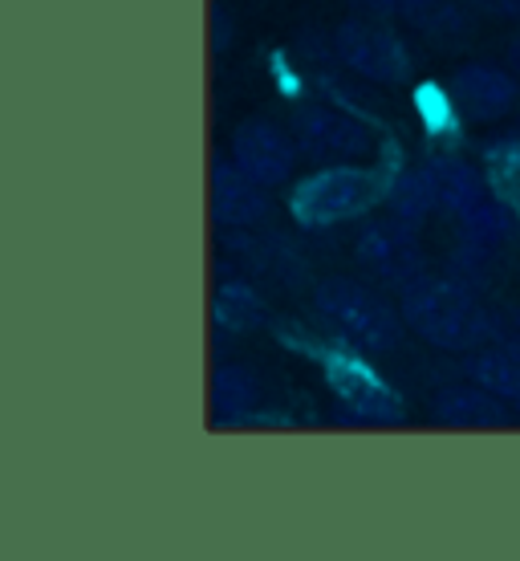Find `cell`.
I'll return each instance as SVG.
<instances>
[{
  "label": "cell",
  "instance_id": "cell-1",
  "mask_svg": "<svg viewBox=\"0 0 520 561\" xmlns=\"http://www.w3.org/2000/svg\"><path fill=\"white\" fill-rule=\"evenodd\" d=\"M398 313L411 334L448 354H472L496 337L493 313L460 277H431V273L415 277L398 289Z\"/></svg>",
  "mask_w": 520,
  "mask_h": 561
},
{
  "label": "cell",
  "instance_id": "cell-2",
  "mask_svg": "<svg viewBox=\"0 0 520 561\" xmlns=\"http://www.w3.org/2000/svg\"><path fill=\"white\" fill-rule=\"evenodd\" d=\"M313 306L350 346L366 354H386L403 342V313L391 309L370 285L354 277H325L313 289Z\"/></svg>",
  "mask_w": 520,
  "mask_h": 561
},
{
  "label": "cell",
  "instance_id": "cell-3",
  "mask_svg": "<svg viewBox=\"0 0 520 561\" xmlns=\"http://www.w3.org/2000/svg\"><path fill=\"white\" fill-rule=\"evenodd\" d=\"M386 187L391 183H382L374 171L354 168V163H334V168L317 171L297 187L293 211L313 228L346 225V220H358L374 208L386 196Z\"/></svg>",
  "mask_w": 520,
  "mask_h": 561
},
{
  "label": "cell",
  "instance_id": "cell-4",
  "mask_svg": "<svg viewBox=\"0 0 520 561\" xmlns=\"http://www.w3.org/2000/svg\"><path fill=\"white\" fill-rule=\"evenodd\" d=\"M354 256H358V265L370 273V277H379L382 285H394V289H403L411 285L415 277H423V244L415 237V225H407L403 216H374V220H366L358 228V240H354Z\"/></svg>",
  "mask_w": 520,
  "mask_h": 561
},
{
  "label": "cell",
  "instance_id": "cell-5",
  "mask_svg": "<svg viewBox=\"0 0 520 561\" xmlns=\"http://www.w3.org/2000/svg\"><path fill=\"white\" fill-rule=\"evenodd\" d=\"M293 139L297 151L313 163H354L370 154L374 135L354 114H342L325 102H305L293 114Z\"/></svg>",
  "mask_w": 520,
  "mask_h": 561
},
{
  "label": "cell",
  "instance_id": "cell-6",
  "mask_svg": "<svg viewBox=\"0 0 520 561\" xmlns=\"http://www.w3.org/2000/svg\"><path fill=\"white\" fill-rule=\"evenodd\" d=\"M330 49L354 78H366V82L398 85L407 82L411 73L407 45L386 28L370 25V21H342L330 37Z\"/></svg>",
  "mask_w": 520,
  "mask_h": 561
},
{
  "label": "cell",
  "instance_id": "cell-7",
  "mask_svg": "<svg viewBox=\"0 0 520 561\" xmlns=\"http://www.w3.org/2000/svg\"><path fill=\"white\" fill-rule=\"evenodd\" d=\"M297 139L285 135L277 123L268 118H249L232 130V159L240 171H249L261 187H281L293 180L297 168Z\"/></svg>",
  "mask_w": 520,
  "mask_h": 561
},
{
  "label": "cell",
  "instance_id": "cell-8",
  "mask_svg": "<svg viewBox=\"0 0 520 561\" xmlns=\"http://www.w3.org/2000/svg\"><path fill=\"white\" fill-rule=\"evenodd\" d=\"M520 99V82L512 70H500V66H484V61H472V66H460L448 82V102L455 114H464L467 123H496L505 118Z\"/></svg>",
  "mask_w": 520,
  "mask_h": 561
},
{
  "label": "cell",
  "instance_id": "cell-9",
  "mask_svg": "<svg viewBox=\"0 0 520 561\" xmlns=\"http://www.w3.org/2000/svg\"><path fill=\"white\" fill-rule=\"evenodd\" d=\"M325 379L334 387L342 403L350 408V420L358 423H398L403 420V403L386 382L370 370V366L354 363V358H334L325 363Z\"/></svg>",
  "mask_w": 520,
  "mask_h": 561
},
{
  "label": "cell",
  "instance_id": "cell-10",
  "mask_svg": "<svg viewBox=\"0 0 520 561\" xmlns=\"http://www.w3.org/2000/svg\"><path fill=\"white\" fill-rule=\"evenodd\" d=\"M268 187L236 168V159H216L211 163V216L224 228H253L268 216Z\"/></svg>",
  "mask_w": 520,
  "mask_h": 561
},
{
  "label": "cell",
  "instance_id": "cell-11",
  "mask_svg": "<svg viewBox=\"0 0 520 561\" xmlns=\"http://www.w3.org/2000/svg\"><path fill=\"white\" fill-rule=\"evenodd\" d=\"M431 415L448 427H500L508 420L505 399L493 394L488 387H479L476 379L439 387L436 399H431Z\"/></svg>",
  "mask_w": 520,
  "mask_h": 561
},
{
  "label": "cell",
  "instance_id": "cell-12",
  "mask_svg": "<svg viewBox=\"0 0 520 561\" xmlns=\"http://www.w3.org/2000/svg\"><path fill=\"white\" fill-rule=\"evenodd\" d=\"M427 171H431V180H436L439 211L451 216L455 225H460L464 216H472L484 199L493 196L488 183L479 180L464 159H455V154H436V159H427Z\"/></svg>",
  "mask_w": 520,
  "mask_h": 561
},
{
  "label": "cell",
  "instance_id": "cell-13",
  "mask_svg": "<svg viewBox=\"0 0 520 561\" xmlns=\"http://www.w3.org/2000/svg\"><path fill=\"white\" fill-rule=\"evenodd\" d=\"M467 379H476L479 387H488L500 394L505 403H520V346H505V342H488L479 351L467 354Z\"/></svg>",
  "mask_w": 520,
  "mask_h": 561
},
{
  "label": "cell",
  "instance_id": "cell-14",
  "mask_svg": "<svg viewBox=\"0 0 520 561\" xmlns=\"http://www.w3.org/2000/svg\"><path fill=\"white\" fill-rule=\"evenodd\" d=\"M256 403H261V382H256V375L249 366L228 363L211 375V408H216V420L249 423Z\"/></svg>",
  "mask_w": 520,
  "mask_h": 561
},
{
  "label": "cell",
  "instance_id": "cell-15",
  "mask_svg": "<svg viewBox=\"0 0 520 561\" xmlns=\"http://www.w3.org/2000/svg\"><path fill=\"white\" fill-rule=\"evenodd\" d=\"M386 199H391L394 216H403L407 225L419 228L423 220H431L439 211V196H436V180H431L427 163H423V168L398 171L391 180V187H386Z\"/></svg>",
  "mask_w": 520,
  "mask_h": 561
},
{
  "label": "cell",
  "instance_id": "cell-16",
  "mask_svg": "<svg viewBox=\"0 0 520 561\" xmlns=\"http://www.w3.org/2000/svg\"><path fill=\"white\" fill-rule=\"evenodd\" d=\"M216 325L228 330V334H249V330H261L265 325V301L256 294L249 280H228L216 294Z\"/></svg>",
  "mask_w": 520,
  "mask_h": 561
},
{
  "label": "cell",
  "instance_id": "cell-17",
  "mask_svg": "<svg viewBox=\"0 0 520 561\" xmlns=\"http://www.w3.org/2000/svg\"><path fill=\"white\" fill-rule=\"evenodd\" d=\"M354 4L374 16H398V0H354Z\"/></svg>",
  "mask_w": 520,
  "mask_h": 561
},
{
  "label": "cell",
  "instance_id": "cell-18",
  "mask_svg": "<svg viewBox=\"0 0 520 561\" xmlns=\"http://www.w3.org/2000/svg\"><path fill=\"white\" fill-rule=\"evenodd\" d=\"M508 70L520 78V33L512 37V45H508Z\"/></svg>",
  "mask_w": 520,
  "mask_h": 561
},
{
  "label": "cell",
  "instance_id": "cell-19",
  "mask_svg": "<svg viewBox=\"0 0 520 561\" xmlns=\"http://www.w3.org/2000/svg\"><path fill=\"white\" fill-rule=\"evenodd\" d=\"M496 4H505L508 13H517V16H520V0H496Z\"/></svg>",
  "mask_w": 520,
  "mask_h": 561
}]
</instances>
